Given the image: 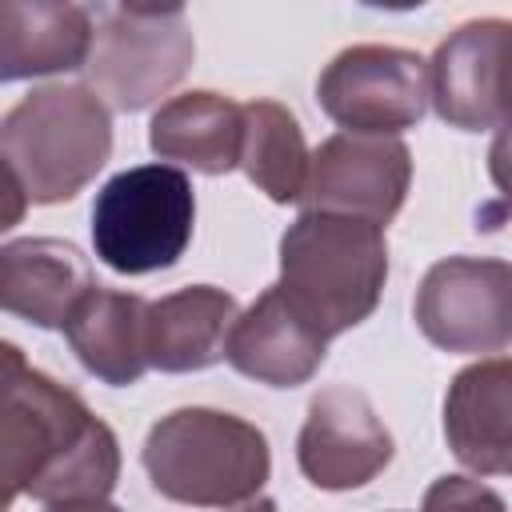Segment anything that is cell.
I'll return each instance as SVG.
<instances>
[{"label": "cell", "instance_id": "cell-20", "mask_svg": "<svg viewBox=\"0 0 512 512\" xmlns=\"http://www.w3.org/2000/svg\"><path fill=\"white\" fill-rule=\"evenodd\" d=\"M420 512H508L504 496L472 476H440L428 484Z\"/></svg>", "mask_w": 512, "mask_h": 512}, {"label": "cell", "instance_id": "cell-2", "mask_svg": "<svg viewBox=\"0 0 512 512\" xmlns=\"http://www.w3.org/2000/svg\"><path fill=\"white\" fill-rule=\"evenodd\" d=\"M112 156V112L88 84H44L0 120V160L28 204L84 192Z\"/></svg>", "mask_w": 512, "mask_h": 512}, {"label": "cell", "instance_id": "cell-10", "mask_svg": "<svg viewBox=\"0 0 512 512\" xmlns=\"http://www.w3.org/2000/svg\"><path fill=\"white\" fill-rule=\"evenodd\" d=\"M412 152L400 136H356L336 132L312 152L304 212H336L368 224H388L408 196Z\"/></svg>", "mask_w": 512, "mask_h": 512}, {"label": "cell", "instance_id": "cell-7", "mask_svg": "<svg viewBox=\"0 0 512 512\" xmlns=\"http://www.w3.org/2000/svg\"><path fill=\"white\" fill-rule=\"evenodd\" d=\"M316 104L356 136H396L416 128L432 104L428 60L396 44H352L316 80Z\"/></svg>", "mask_w": 512, "mask_h": 512}, {"label": "cell", "instance_id": "cell-5", "mask_svg": "<svg viewBox=\"0 0 512 512\" xmlns=\"http://www.w3.org/2000/svg\"><path fill=\"white\" fill-rule=\"evenodd\" d=\"M196 228V192L176 164H136L116 172L92 204V248L120 276L172 268Z\"/></svg>", "mask_w": 512, "mask_h": 512}, {"label": "cell", "instance_id": "cell-12", "mask_svg": "<svg viewBox=\"0 0 512 512\" xmlns=\"http://www.w3.org/2000/svg\"><path fill=\"white\" fill-rule=\"evenodd\" d=\"M328 356V336L312 328L280 292V284L264 288L232 324L224 360L268 388L308 384Z\"/></svg>", "mask_w": 512, "mask_h": 512}, {"label": "cell", "instance_id": "cell-16", "mask_svg": "<svg viewBox=\"0 0 512 512\" xmlns=\"http://www.w3.org/2000/svg\"><path fill=\"white\" fill-rule=\"evenodd\" d=\"M148 148L192 172L224 176L244 156V104L208 88L180 92L152 112Z\"/></svg>", "mask_w": 512, "mask_h": 512}, {"label": "cell", "instance_id": "cell-4", "mask_svg": "<svg viewBox=\"0 0 512 512\" xmlns=\"http://www.w3.org/2000/svg\"><path fill=\"white\" fill-rule=\"evenodd\" d=\"M144 472L164 500L192 508H236L260 496L272 452L268 436L220 408H176L148 428Z\"/></svg>", "mask_w": 512, "mask_h": 512}, {"label": "cell", "instance_id": "cell-3", "mask_svg": "<svg viewBox=\"0 0 512 512\" xmlns=\"http://www.w3.org/2000/svg\"><path fill=\"white\" fill-rule=\"evenodd\" d=\"M388 280L384 228L336 216L300 212L280 236V292L328 340L364 324Z\"/></svg>", "mask_w": 512, "mask_h": 512}, {"label": "cell", "instance_id": "cell-11", "mask_svg": "<svg viewBox=\"0 0 512 512\" xmlns=\"http://www.w3.org/2000/svg\"><path fill=\"white\" fill-rule=\"evenodd\" d=\"M392 460V432L372 400L352 384H328L312 396L296 436V464L320 492H352L376 480Z\"/></svg>", "mask_w": 512, "mask_h": 512}, {"label": "cell", "instance_id": "cell-1", "mask_svg": "<svg viewBox=\"0 0 512 512\" xmlns=\"http://www.w3.org/2000/svg\"><path fill=\"white\" fill-rule=\"evenodd\" d=\"M4 492L40 504L108 500L120 480L116 432L60 380L4 344Z\"/></svg>", "mask_w": 512, "mask_h": 512}, {"label": "cell", "instance_id": "cell-6", "mask_svg": "<svg viewBox=\"0 0 512 512\" xmlns=\"http://www.w3.org/2000/svg\"><path fill=\"white\" fill-rule=\"evenodd\" d=\"M192 60L196 36L180 4H108L96 12L88 80L108 108H152L188 76Z\"/></svg>", "mask_w": 512, "mask_h": 512}, {"label": "cell", "instance_id": "cell-18", "mask_svg": "<svg viewBox=\"0 0 512 512\" xmlns=\"http://www.w3.org/2000/svg\"><path fill=\"white\" fill-rule=\"evenodd\" d=\"M236 296L188 284L148 304V360L160 372H204L224 360L236 324Z\"/></svg>", "mask_w": 512, "mask_h": 512}, {"label": "cell", "instance_id": "cell-14", "mask_svg": "<svg viewBox=\"0 0 512 512\" xmlns=\"http://www.w3.org/2000/svg\"><path fill=\"white\" fill-rule=\"evenodd\" d=\"M96 288L88 256L56 236H24L0 248V304L36 328H64L72 308Z\"/></svg>", "mask_w": 512, "mask_h": 512}, {"label": "cell", "instance_id": "cell-9", "mask_svg": "<svg viewBox=\"0 0 512 512\" xmlns=\"http://www.w3.org/2000/svg\"><path fill=\"white\" fill-rule=\"evenodd\" d=\"M432 108L448 128L488 132L512 124V20L484 16L448 32L428 60Z\"/></svg>", "mask_w": 512, "mask_h": 512}, {"label": "cell", "instance_id": "cell-23", "mask_svg": "<svg viewBox=\"0 0 512 512\" xmlns=\"http://www.w3.org/2000/svg\"><path fill=\"white\" fill-rule=\"evenodd\" d=\"M232 512H280V508H276V500H268V496H252V500L236 504Z\"/></svg>", "mask_w": 512, "mask_h": 512}, {"label": "cell", "instance_id": "cell-15", "mask_svg": "<svg viewBox=\"0 0 512 512\" xmlns=\"http://www.w3.org/2000/svg\"><path fill=\"white\" fill-rule=\"evenodd\" d=\"M96 40L92 12L56 0H12L0 8V80L56 76L88 68Z\"/></svg>", "mask_w": 512, "mask_h": 512}, {"label": "cell", "instance_id": "cell-17", "mask_svg": "<svg viewBox=\"0 0 512 512\" xmlns=\"http://www.w3.org/2000/svg\"><path fill=\"white\" fill-rule=\"evenodd\" d=\"M148 304L136 292H112L92 288L72 316L64 320V336L76 352V360L104 384L128 388L136 384L152 360H148Z\"/></svg>", "mask_w": 512, "mask_h": 512}, {"label": "cell", "instance_id": "cell-13", "mask_svg": "<svg viewBox=\"0 0 512 512\" xmlns=\"http://www.w3.org/2000/svg\"><path fill=\"white\" fill-rule=\"evenodd\" d=\"M444 440L476 476H512V356H488L452 376Z\"/></svg>", "mask_w": 512, "mask_h": 512}, {"label": "cell", "instance_id": "cell-22", "mask_svg": "<svg viewBox=\"0 0 512 512\" xmlns=\"http://www.w3.org/2000/svg\"><path fill=\"white\" fill-rule=\"evenodd\" d=\"M48 512H124V508L108 500H80V504H48Z\"/></svg>", "mask_w": 512, "mask_h": 512}, {"label": "cell", "instance_id": "cell-8", "mask_svg": "<svg viewBox=\"0 0 512 512\" xmlns=\"http://www.w3.org/2000/svg\"><path fill=\"white\" fill-rule=\"evenodd\" d=\"M416 328L428 344L460 356L504 352L512 344V260L444 256L412 300Z\"/></svg>", "mask_w": 512, "mask_h": 512}, {"label": "cell", "instance_id": "cell-19", "mask_svg": "<svg viewBox=\"0 0 512 512\" xmlns=\"http://www.w3.org/2000/svg\"><path fill=\"white\" fill-rule=\"evenodd\" d=\"M244 176L272 200V204H296L308 184L312 152L304 144L300 120L276 104V100H252L244 104Z\"/></svg>", "mask_w": 512, "mask_h": 512}, {"label": "cell", "instance_id": "cell-21", "mask_svg": "<svg viewBox=\"0 0 512 512\" xmlns=\"http://www.w3.org/2000/svg\"><path fill=\"white\" fill-rule=\"evenodd\" d=\"M488 176L496 184V200L480 208V220H512V124L492 136Z\"/></svg>", "mask_w": 512, "mask_h": 512}]
</instances>
